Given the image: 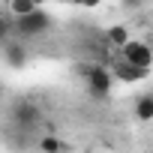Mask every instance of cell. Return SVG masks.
<instances>
[{"label":"cell","mask_w":153,"mask_h":153,"mask_svg":"<svg viewBox=\"0 0 153 153\" xmlns=\"http://www.w3.org/2000/svg\"><path fill=\"white\" fill-rule=\"evenodd\" d=\"M33 3H36V6H39V9H42V6H45V3H48V0H33Z\"/></svg>","instance_id":"cell-14"},{"label":"cell","mask_w":153,"mask_h":153,"mask_svg":"<svg viewBox=\"0 0 153 153\" xmlns=\"http://www.w3.org/2000/svg\"><path fill=\"white\" fill-rule=\"evenodd\" d=\"M78 6H87V9H93V6H99V0H75Z\"/></svg>","instance_id":"cell-13"},{"label":"cell","mask_w":153,"mask_h":153,"mask_svg":"<svg viewBox=\"0 0 153 153\" xmlns=\"http://www.w3.org/2000/svg\"><path fill=\"white\" fill-rule=\"evenodd\" d=\"M144 3H147V0H120V6H123L126 12H141Z\"/></svg>","instance_id":"cell-12"},{"label":"cell","mask_w":153,"mask_h":153,"mask_svg":"<svg viewBox=\"0 0 153 153\" xmlns=\"http://www.w3.org/2000/svg\"><path fill=\"white\" fill-rule=\"evenodd\" d=\"M12 24H15V18H3L0 15V51H3L6 42L12 39Z\"/></svg>","instance_id":"cell-11"},{"label":"cell","mask_w":153,"mask_h":153,"mask_svg":"<svg viewBox=\"0 0 153 153\" xmlns=\"http://www.w3.org/2000/svg\"><path fill=\"white\" fill-rule=\"evenodd\" d=\"M3 90H6V84H3V81H0V96H3Z\"/></svg>","instance_id":"cell-15"},{"label":"cell","mask_w":153,"mask_h":153,"mask_svg":"<svg viewBox=\"0 0 153 153\" xmlns=\"http://www.w3.org/2000/svg\"><path fill=\"white\" fill-rule=\"evenodd\" d=\"M39 6L33 3V0H9V15L12 18H24V15H30V12H36Z\"/></svg>","instance_id":"cell-9"},{"label":"cell","mask_w":153,"mask_h":153,"mask_svg":"<svg viewBox=\"0 0 153 153\" xmlns=\"http://www.w3.org/2000/svg\"><path fill=\"white\" fill-rule=\"evenodd\" d=\"M111 75L117 81H126V84H135V81H144L147 78V69H138V66H129L126 60H114L111 63Z\"/></svg>","instance_id":"cell-6"},{"label":"cell","mask_w":153,"mask_h":153,"mask_svg":"<svg viewBox=\"0 0 153 153\" xmlns=\"http://www.w3.org/2000/svg\"><path fill=\"white\" fill-rule=\"evenodd\" d=\"M132 114H135V120L150 123L153 120V93H141L135 99V105H132Z\"/></svg>","instance_id":"cell-7"},{"label":"cell","mask_w":153,"mask_h":153,"mask_svg":"<svg viewBox=\"0 0 153 153\" xmlns=\"http://www.w3.org/2000/svg\"><path fill=\"white\" fill-rule=\"evenodd\" d=\"M51 27H54V15L48 9H36V12H30L24 18H15L12 36L15 39H33V36H45Z\"/></svg>","instance_id":"cell-2"},{"label":"cell","mask_w":153,"mask_h":153,"mask_svg":"<svg viewBox=\"0 0 153 153\" xmlns=\"http://www.w3.org/2000/svg\"><path fill=\"white\" fill-rule=\"evenodd\" d=\"M120 60H126L129 66H138V69L150 72V66H153V48L147 42H141V39H132V42H126L120 48Z\"/></svg>","instance_id":"cell-3"},{"label":"cell","mask_w":153,"mask_h":153,"mask_svg":"<svg viewBox=\"0 0 153 153\" xmlns=\"http://www.w3.org/2000/svg\"><path fill=\"white\" fill-rule=\"evenodd\" d=\"M39 120H42V108H39L36 102L21 99V102L12 105V123H15V126H21V129H33V126H39Z\"/></svg>","instance_id":"cell-4"},{"label":"cell","mask_w":153,"mask_h":153,"mask_svg":"<svg viewBox=\"0 0 153 153\" xmlns=\"http://www.w3.org/2000/svg\"><path fill=\"white\" fill-rule=\"evenodd\" d=\"M78 72H81V78H84L87 96H93V99H108L111 96L114 81H117L114 75H111V69H105L99 63H90V66H78Z\"/></svg>","instance_id":"cell-1"},{"label":"cell","mask_w":153,"mask_h":153,"mask_svg":"<svg viewBox=\"0 0 153 153\" xmlns=\"http://www.w3.org/2000/svg\"><path fill=\"white\" fill-rule=\"evenodd\" d=\"M3 60H6V66H12V69H24L27 66V60H30V51H27V45H24V39H9L6 42V48H3Z\"/></svg>","instance_id":"cell-5"},{"label":"cell","mask_w":153,"mask_h":153,"mask_svg":"<svg viewBox=\"0 0 153 153\" xmlns=\"http://www.w3.org/2000/svg\"><path fill=\"white\" fill-rule=\"evenodd\" d=\"M105 39H108V45L123 48L126 42H132V33H129V27H126V24H111V27L105 30Z\"/></svg>","instance_id":"cell-8"},{"label":"cell","mask_w":153,"mask_h":153,"mask_svg":"<svg viewBox=\"0 0 153 153\" xmlns=\"http://www.w3.org/2000/svg\"><path fill=\"white\" fill-rule=\"evenodd\" d=\"M36 147H39V153H63V141L57 135H42L36 141Z\"/></svg>","instance_id":"cell-10"}]
</instances>
